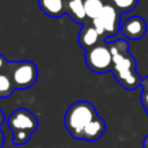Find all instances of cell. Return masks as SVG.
<instances>
[{
	"label": "cell",
	"mask_w": 148,
	"mask_h": 148,
	"mask_svg": "<svg viewBox=\"0 0 148 148\" xmlns=\"http://www.w3.org/2000/svg\"><path fill=\"white\" fill-rule=\"evenodd\" d=\"M108 44L112 54L111 72L117 82L126 90H134L141 87L142 79L136 71L135 58L128 51L127 39H117Z\"/></svg>",
	"instance_id": "6da1fadb"
},
{
	"label": "cell",
	"mask_w": 148,
	"mask_h": 148,
	"mask_svg": "<svg viewBox=\"0 0 148 148\" xmlns=\"http://www.w3.org/2000/svg\"><path fill=\"white\" fill-rule=\"evenodd\" d=\"M97 116L96 109L90 102L77 101L66 111L64 123L69 134L75 139H80L83 128Z\"/></svg>",
	"instance_id": "7a4b0ae2"
},
{
	"label": "cell",
	"mask_w": 148,
	"mask_h": 148,
	"mask_svg": "<svg viewBox=\"0 0 148 148\" xmlns=\"http://www.w3.org/2000/svg\"><path fill=\"white\" fill-rule=\"evenodd\" d=\"M6 72L10 75L15 89H28L32 87L38 77V71L34 62L24 60L20 62H9Z\"/></svg>",
	"instance_id": "3957f363"
},
{
	"label": "cell",
	"mask_w": 148,
	"mask_h": 148,
	"mask_svg": "<svg viewBox=\"0 0 148 148\" xmlns=\"http://www.w3.org/2000/svg\"><path fill=\"white\" fill-rule=\"evenodd\" d=\"M86 64L90 71L97 74H104L112 68V54L108 43H99L86 51Z\"/></svg>",
	"instance_id": "277c9868"
},
{
	"label": "cell",
	"mask_w": 148,
	"mask_h": 148,
	"mask_svg": "<svg viewBox=\"0 0 148 148\" xmlns=\"http://www.w3.org/2000/svg\"><path fill=\"white\" fill-rule=\"evenodd\" d=\"M7 125L12 130V132L24 131L32 133L38 127V120L32 112L28 111L27 109L20 108L12 112V114L7 119Z\"/></svg>",
	"instance_id": "5b68a950"
},
{
	"label": "cell",
	"mask_w": 148,
	"mask_h": 148,
	"mask_svg": "<svg viewBox=\"0 0 148 148\" xmlns=\"http://www.w3.org/2000/svg\"><path fill=\"white\" fill-rule=\"evenodd\" d=\"M103 25L104 29V37H112L116 36L120 30V12L113 6L105 3L103 10L101 12L99 16L97 17Z\"/></svg>",
	"instance_id": "8992f818"
},
{
	"label": "cell",
	"mask_w": 148,
	"mask_h": 148,
	"mask_svg": "<svg viewBox=\"0 0 148 148\" xmlns=\"http://www.w3.org/2000/svg\"><path fill=\"white\" fill-rule=\"evenodd\" d=\"M120 32L125 39L136 40L142 38L147 32V22L139 15L130 16L120 25Z\"/></svg>",
	"instance_id": "52a82bcc"
},
{
	"label": "cell",
	"mask_w": 148,
	"mask_h": 148,
	"mask_svg": "<svg viewBox=\"0 0 148 148\" xmlns=\"http://www.w3.org/2000/svg\"><path fill=\"white\" fill-rule=\"evenodd\" d=\"M79 44L82 49H84L86 51H88L89 49L96 46L97 44L102 43L103 39L102 37L99 36V34L96 31V29L94 28L92 23L91 24H83L82 29L80 30V34H79Z\"/></svg>",
	"instance_id": "ba28073f"
},
{
	"label": "cell",
	"mask_w": 148,
	"mask_h": 148,
	"mask_svg": "<svg viewBox=\"0 0 148 148\" xmlns=\"http://www.w3.org/2000/svg\"><path fill=\"white\" fill-rule=\"evenodd\" d=\"M106 128V124L104 119H102L99 116H97L95 119H92L81 132L80 140H87V141H95L99 139Z\"/></svg>",
	"instance_id": "9c48e42d"
},
{
	"label": "cell",
	"mask_w": 148,
	"mask_h": 148,
	"mask_svg": "<svg viewBox=\"0 0 148 148\" xmlns=\"http://www.w3.org/2000/svg\"><path fill=\"white\" fill-rule=\"evenodd\" d=\"M42 12L50 17H60L66 13L64 0H38Z\"/></svg>",
	"instance_id": "30bf717a"
},
{
	"label": "cell",
	"mask_w": 148,
	"mask_h": 148,
	"mask_svg": "<svg viewBox=\"0 0 148 148\" xmlns=\"http://www.w3.org/2000/svg\"><path fill=\"white\" fill-rule=\"evenodd\" d=\"M66 14L76 23L83 24L87 18L83 0H69L66 3Z\"/></svg>",
	"instance_id": "8fae6325"
},
{
	"label": "cell",
	"mask_w": 148,
	"mask_h": 148,
	"mask_svg": "<svg viewBox=\"0 0 148 148\" xmlns=\"http://www.w3.org/2000/svg\"><path fill=\"white\" fill-rule=\"evenodd\" d=\"M83 5H84L87 18L90 20L97 18L105 6L103 0H83Z\"/></svg>",
	"instance_id": "7c38bea8"
},
{
	"label": "cell",
	"mask_w": 148,
	"mask_h": 148,
	"mask_svg": "<svg viewBox=\"0 0 148 148\" xmlns=\"http://www.w3.org/2000/svg\"><path fill=\"white\" fill-rule=\"evenodd\" d=\"M15 90V86L10 75L5 71L0 72V98L9 97Z\"/></svg>",
	"instance_id": "4fadbf2b"
},
{
	"label": "cell",
	"mask_w": 148,
	"mask_h": 148,
	"mask_svg": "<svg viewBox=\"0 0 148 148\" xmlns=\"http://www.w3.org/2000/svg\"><path fill=\"white\" fill-rule=\"evenodd\" d=\"M111 1H112V5L120 13L133 10L138 6V2H139V0H111Z\"/></svg>",
	"instance_id": "5bb4252c"
},
{
	"label": "cell",
	"mask_w": 148,
	"mask_h": 148,
	"mask_svg": "<svg viewBox=\"0 0 148 148\" xmlns=\"http://www.w3.org/2000/svg\"><path fill=\"white\" fill-rule=\"evenodd\" d=\"M31 133L24 131H14L13 132V143L14 145H24L29 141Z\"/></svg>",
	"instance_id": "9a60e30c"
},
{
	"label": "cell",
	"mask_w": 148,
	"mask_h": 148,
	"mask_svg": "<svg viewBox=\"0 0 148 148\" xmlns=\"http://www.w3.org/2000/svg\"><path fill=\"white\" fill-rule=\"evenodd\" d=\"M140 101H141V104L143 105V108H147L148 106V90L142 89L141 96H140Z\"/></svg>",
	"instance_id": "2e32d148"
},
{
	"label": "cell",
	"mask_w": 148,
	"mask_h": 148,
	"mask_svg": "<svg viewBox=\"0 0 148 148\" xmlns=\"http://www.w3.org/2000/svg\"><path fill=\"white\" fill-rule=\"evenodd\" d=\"M8 65L9 62L7 61V59L2 54H0V72H5L8 68Z\"/></svg>",
	"instance_id": "e0dca14e"
},
{
	"label": "cell",
	"mask_w": 148,
	"mask_h": 148,
	"mask_svg": "<svg viewBox=\"0 0 148 148\" xmlns=\"http://www.w3.org/2000/svg\"><path fill=\"white\" fill-rule=\"evenodd\" d=\"M141 88H142V89L148 90V75H147L145 79H142V82H141Z\"/></svg>",
	"instance_id": "ac0fdd59"
},
{
	"label": "cell",
	"mask_w": 148,
	"mask_h": 148,
	"mask_svg": "<svg viewBox=\"0 0 148 148\" xmlns=\"http://www.w3.org/2000/svg\"><path fill=\"white\" fill-rule=\"evenodd\" d=\"M3 123H5V113H3V111L0 109V126H1Z\"/></svg>",
	"instance_id": "d6986e66"
},
{
	"label": "cell",
	"mask_w": 148,
	"mask_h": 148,
	"mask_svg": "<svg viewBox=\"0 0 148 148\" xmlns=\"http://www.w3.org/2000/svg\"><path fill=\"white\" fill-rule=\"evenodd\" d=\"M142 148H148V134L145 136V139L142 141Z\"/></svg>",
	"instance_id": "ffe728a7"
},
{
	"label": "cell",
	"mask_w": 148,
	"mask_h": 148,
	"mask_svg": "<svg viewBox=\"0 0 148 148\" xmlns=\"http://www.w3.org/2000/svg\"><path fill=\"white\" fill-rule=\"evenodd\" d=\"M3 142H5V136H3V133H2V131L0 130V148H2V146H3Z\"/></svg>",
	"instance_id": "44dd1931"
},
{
	"label": "cell",
	"mask_w": 148,
	"mask_h": 148,
	"mask_svg": "<svg viewBox=\"0 0 148 148\" xmlns=\"http://www.w3.org/2000/svg\"><path fill=\"white\" fill-rule=\"evenodd\" d=\"M145 110H146V112H147V114H148V106H147V108H145Z\"/></svg>",
	"instance_id": "7402d4cb"
}]
</instances>
